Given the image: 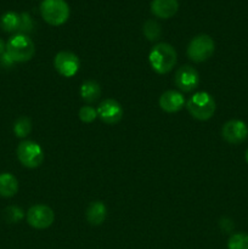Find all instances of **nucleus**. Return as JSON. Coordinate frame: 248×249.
Returning <instances> with one entry per match:
<instances>
[{
	"mask_svg": "<svg viewBox=\"0 0 248 249\" xmlns=\"http://www.w3.org/2000/svg\"><path fill=\"white\" fill-rule=\"evenodd\" d=\"M148 61L158 74H167L177 65V55L175 49L168 43H159L152 48L148 55Z\"/></svg>",
	"mask_w": 248,
	"mask_h": 249,
	"instance_id": "obj_1",
	"label": "nucleus"
},
{
	"mask_svg": "<svg viewBox=\"0 0 248 249\" xmlns=\"http://www.w3.org/2000/svg\"><path fill=\"white\" fill-rule=\"evenodd\" d=\"M186 108L195 119L208 121L214 116V112H215V100L206 91L196 92L189 99Z\"/></svg>",
	"mask_w": 248,
	"mask_h": 249,
	"instance_id": "obj_2",
	"label": "nucleus"
},
{
	"mask_svg": "<svg viewBox=\"0 0 248 249\" xmlns=\"http://www.w3.org/2000/svg\"><path fill=\"white\" fill-rule=\"evenodd\" d=\"M5 53L10 56V58L15 63L27 62L33 58L34 53H35V45L28 36L16 34V36H11L6 43Z\"/></svg>",
	"mask_w": 248,
	"mask_h": 249,
	"instance_id": "obj_3",
	"label": "nucleus"
},
{
	"mask_svg": "<svg viewBox=\"0 0 248 249\" xmlns=\"http://www.w3.org/2000/svg\"><path fill=\"white\" fill-rule=\"evenodd\" d=\"M40 14L50 26H62L70 17V6L65 0H43Z\"/></svg>",
	"mask_w": 248,
	"mask_h": 249,
	"instance_id": "obj_4",
	"label": "nucleus"
},
{
	"mask_svg": "<svg viewBox=\"0 0 248 249\" xmlns=\"http://www.w3.org/2000/svg\"><path fill=\"white\" fill-rule=\"evenodd\" d=\"M215 50L214 40L207 34L196 36L187 45V57L196 63L204 62L213 56Z\"/></svg>",
	"mask_w": 248,
	"mask_h": 249,
	"instance_id": "obj_5",
	"label": "nucleus"
},
{
	"mask_svg": "<svg viewBox=\"0 0 248 249\" xmlns=\"http://www.w3.org/2000/svg\"><path fill=\"white\" fill-rule=\"evenodd\" d=\"M17 158L26 168H38L44 160L43 148L38 142L32 140H24L17 146Z\"/></svg>",
	"mask_w": 248,
	"mask_h": 249,
	"instance_id": "obj_6",
	"label": "nucleus"
},
{
	"mask_svg": "<svg viewBox=\"0 0 248 249\" xmlns=\"http://www.w3.org/2000/svg\"><path fill=\"white\" fill-rule=\"evenodd\" d=\"M55 221V213L46 204H34L27 212V223L36 230L50 228Z\"/></svg>",
	"mask_w": 248,
	"mask_h": 249,
	"instance_id": "obj_7",
	"label": "nucleus"
},
{
	"mask_svg": "<svg viewBox=\"0 0 248 249\" xmlns=\"http://www.w3.org/2000/svg\"><path fill=\"white\" fill-rule=\"evenodd\" d=\"M53 67L62 77L72 78L79 71L80 61L78 56L71 51H60L53 58Z\"/></svg>",
	"mask_w": 248,
	"mask_h": 249,
	"instance_id": "obj_8",
	"label": "nucleus"
},
{
	"mask_svg": "<svg viewBox=\"0 0 248 249\" xmlns=\"http://www.w3.org/2000/svg\"><path fill=\"white\" fill-rule=\"evenodd\" d=\"M174 82L180 91L191 92L198 88L199 83H201V78H199L198 72L192 66L185 65L181 66L175 72Z\"/></svg>",
	"mask_w": 248,
	"mask_h": 249,
	"instance_id": "obj_9",
	"label": "nucleus"
},
{
	"mask_svg": "<svg viewBox=\"0 0 248 249\" xmlns=\"http://www.w3.org/2000/svg\"><path fill=\"white\" fill-rule=\"evenodd\" d=\"M96 109L99 118L108 125L119 123L124 116L123 107L114 99L104 100Z\"/></svg>",
	"mask_w": 248,
	"mask_h": 249,
	"instance_id": "obj_10",
	"label": "nucleus"
},
{
	"mask_svg": "<svg viewBox=\"0 0 248 249\" xmlns=\"http://www.w3.org/2000/svg\"><path fill=\"white\" fill-rule=\"evenodd\" d=\"M221 136L226 142L231 143V145H238L247 139V124L240 119H231L223 125Z\"/></svg>",
	"mask_w": 248,
	"mask_h": 249,
	"instance_id": "obj_11",
	"label": "nucleus"
},
{
	"mask_svg": "<svg viewBox=\"0 0 248 249\" xmlns=\"http://www.w3.org/2000/svg\"><path fill=\"white\" fill-rule=\"evenodd\" d=\"M185 106V99L182 94L177 90H167L159 97V107L167 113L179 112Z\"/></svg>",
	"mask_w": 248,
	"mask_h": 249,
	"instance_id": "obj_12",
	"label": "nucleus"
},
{
	"mask_svg": "<svg viewBox=\"0 0 248 249\" xmlns=\"http://www.w3.org/2000/svg\"><path fill=\"white\" fill-rule=\"evenodd\" d=\"M179 10L177 0H152L151 12L158 18L167 19L174 16Z\"/></svg>",
	"mask_w": 248,
	"mask_h": 249,
	"instance_id": "obj_13",
	"label": "nucleus"
},
{
	"mask_svg": "<svg viewBox=\"0 0 248 249\" xmlns=\"http://www.w3.org/2000/svg\"><path fill=\"white\" fill-rule=\"evenodd\" d=\"M85 218L88 223L92 226H99L106 220L107 218V208L104 202L94 201L88 206L85 212Z\"/></svg>",
	"mask_w": 248,
	"mask_h": 249,
	"instance_id": "obj_14",
	"label": "nucleus"
},
{
	"mask_svg": "<svg viewBox=\"0 0 248 249\" xmlns=\"http://www.w3.org/2000/svg\"><path fill=\"white\" fill-rule=\"evenodd\" d=\"M18 191V180L11 173L0 174V196L4 198L14 197Z\"/></svg>",
	"mask_w": 248,
	"mask_h": 249,
	"instance_id": "obj_15",
	"label": "nucleus"
},
{
	"mask_svg": "<svg viewBox=\"0 0 248 249\" xmlns=\"http://www.w3.org/2000/svg\"><path fill=\"white\" fill-rule=\"evenodd\" d=\"M80 97L88 104L97 101L101 96V87L96 80H85L82 83L79 89Z\"/></svg>",
	"mask_w": 248,
	"mask_h": 249,
	"instance_id": "obj_16",
	"label": "nucleus"
},
{
	"mask_svg": "<svg viewBox=\"0 0 248 249\" xmlns=\"http://www.w3.org/2000/svg\"><path fill=\"white\" fill-rule=\"evenodd\" d=\"M21 24V15L15 11H7L0 17V28L6 33H18Z\"/></svg>",
	"mask_w": 248,
	"mask_h": 249,
	"instance_id": "obj_17",
	"label": "nucleus"
},
{
	"mask_svg": "<svg viewBox=\"0 0 248 249\" xmlns=\"http://www.w3.org/2000/svg\"><path fill=\"white\" fill-rule=\"evenodd\" d=\"M32 131V121L28 117H19L16 119L14 124V133L17 138L24 139L31 134Z\"/></svg>",
	"mask_w": 248,
	"mask_h": 249,
	"instance_id": "obj_18",
	"label": "nucleus"
},
{
	"mask_svg": "<svg viewBox=\"0 0 248 249\" xmlns=\"http://www.w3.org/2000/svg\"><path fill=\"white\" fill-rule=\"evenodd\" d=\"M142 32L145 34L146 38L150 41H156L160 38L162 36V27L158 23L157 21H153V19H148L143 23Z\"/></svg>",
	"mask_w": 248,
	"mask_h": 249,
	"instance_id": "obj_19",
	"label": "nucleus"
},
{
	"mask_svg": "<svg viewBox=\"0 0 248 249\" xmlns=\"http://www.w3.org/2000/svg\"><path fill=\"white\" fill-rule=\"evenodd\" d=\"M24 218L23 209L17 206H9L4 211V219L9 224L19 223Z\"/></svg>",
	"mask_w": 248,
	"mask_h": 249,
	"instance_id": "obj_20",
	"label": "nucleus"
},
{
	"mask_svg": "<svg viewBox=\"0 0 248 249\" xmlns=\"http://www.w3.org/2000/svg\"><path fill=\"white\" fill-rule=\"evenodd\" d=\"M229 249H248V233H233L228 241Z\"/></svg>",
	"mask_w": 248,
	"mask_h": 249,
	"instance_id": "obj_21",
	"label": "nucleus"
},
{
	"mask_svg": "<svg viewBox=\"0 0 248 249\" xmlns=\"http://www.w3.org/2000/svg\"><path fill=\"white\" fill-rule=\"evenodd\" d=\"M79 119L83 123H92L97 118V109L92 106H83L79 109Z\"/></svg>",
	"mask_w": 248,
	"mask_h": 249,
	"instance_id": "obj_22",
	"label": "nucleus"
},
{
	"mask_svg": "<svg viewBox=\"0 0 248 249\" xmlns=\"http://www.w3.org/2000/svg\"><path fill=\"white\" fill-rule=\"evenodd\" d=\"M19 15H21V24H19L18 33L17 34H24V36H27V34L33 31V19L31 18V16L27 12H22Z\"/></svg>",
	"mask_w": 248,
	"mask_h": 249,
	"instance_id": "obj_23",
	"label": "nucleus"
},
{
	"mask_svg": "<svg viewBox=\"0 0 248 249\" xmlns=\"http://www.w3.org/2000/svg\"><path fill=\"white\" fill-rule=\"evenodd\" d=\"M0 63H1L4 67H11L15 62L10 58V56L7 55L6 53H4L1 56H0Z\"/></svg>",
	"mask_w": 248,
	"mask_h": 249,
	"instance_id": "obj_24",
	"label": "nucleus"
},
{
	"mask_svg": "<svg viewBox=\"0 0 248 249\" xmlns=\"http://www.w3.org/2000/svg\"><path fill=\"white\" fill-rule=\"evenodd\" d=\"M5 51H6V44H5V41L0 38V56H1Z\"/></svg>",
	"mask_w": 248,
	"mask_h": 249,
	"instance_id": "obj_25",
	"label": "nucleus"
},
{
	"mask_svg": "<svg viewBox=\"0 0 248 249\" xmlns=\"http://www.w3.org/2000/svg\"><path fill=\"white\" fill-rule=\"evenodd\" d=\"M245 158H246V160H247V163H248V148H247V151H246V155H245Z\"/></svg>",
	"mask_w": 248,
	"mask_h": 249,
	"instance_id": "obj_26",
	"label": "nucleus"
}]
</instances>
